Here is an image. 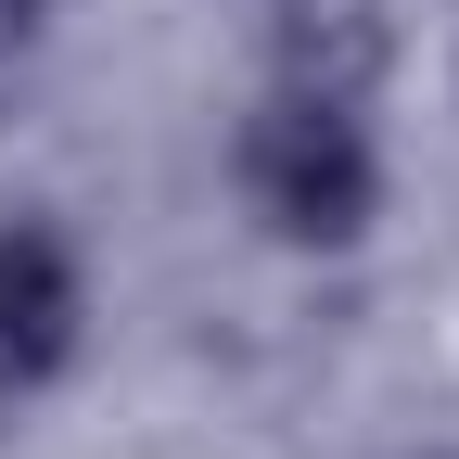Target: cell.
I'll return each mask as SVG.
<instances>
[{"label":"cell","instance_id":"1","mask_svg":"<svg viewBox=\"0 0 459 459\" xmlns=\"http://www.w3.org/2000/svg\"><path fill=\"white\" fill-rule=\"evenodd\" d=\"M255 192L294 217V230H344L358 192H370V166H358V141H344L332 102H281V128L255 141Z\"/></svg>","mask_w":459,"mask_h":459},{"label":"cell","instance_id":"2","mask_svg":"<svg viewBox=\"0 0 459 459\" xmlns=\"http://www.w3.org/2000/svg\"><path fill=\"white\" fill-rule=\"evenodd\" d=\"M51 344H65V255L13 230L0 243V370H51Z\"/></svg>","mask_w":459,"mask_h":459}]
</instances>
